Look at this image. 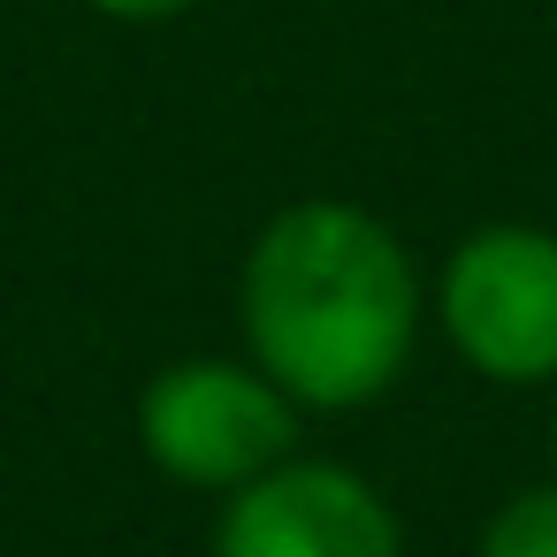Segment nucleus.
<instances>
[{
	"label": "nucleus",
	"instance_id": "1",
	"mask_svg": "<svg viewBox=\"0 0 557 557\" xmlns=\"http://www.w3.org/2000/svg\"><path fill=\"white\" fill-rule=\"evenodd\" d=\"M420 268L405 237L351 199H298L260 222L237 275L245 359L313 420L367 412L420 344Z\"/></svg>",
	"mask_w": 557,
	"mask_h": 557
},
{
	"label": "nucleus",
	"instance_id": "2",
	"mask_svg": "<svg viewBox=\"0 0 557 557\" xmlns=\"http://www.w3.org/2000/svg\"><path fill=\"white\" fill-rule=\"evenodd\" d=\"M138 450L176 488L237 496L268 466L298 458L306 412L252 359H176L138 389Z\"/></svg>",
	"mask_w": 557,
	"mask_h": 557
},
{
	"label": "nucleus",
	"instance_id": "3",
	"mask_svg": "<svg viewBox=\"0 0 557 557\" xmlns=\"http://www.w3.org/2000/svg\"><path fill=\"white\" fill-rule=\"evenodd\" d=\"M435 329L481 382H557V230L488 222L458 237L435 275Z\"/></svg>",
	"mask_w": 557,
	"mask_h": 557
},
{
	"label": "nucleus",
	"instance_id": "4",
	"mask_svg": "<svg viewBox=\"0 0 557 557\" xmlns=\"http://www.w3.org/2000/svg\"><path fill=\"white\" fill-rule=\"evenodd\" d=\"M214 557H405L389 496L336 458H283L222 496Z\"/></svg>",
	"mask_w": 557,
	"mask_h": 557
},
{
	"label": "nucleus",
	"instance_id": "5",
	"mask_svg": "<svg viewBox=\"0 0 557 557\" xmlns=\"http://www.w3.org/2000/svg\"><path fill=\"white\" fill-rule=\"evenodd\" d=\"M473 557H557V473L504 496L473 542Z\"/></svg>",
	"mask_w": 557,
	"mask_h": 557
},
{
	"label": "nucleus",
	"instance_id": "6",
	"mask_svg": "<svg viewBox=\"0 0 557 557\" xmlns=\"http://www.w3.org/2000/svg\"><path fill=\"white\" fill-rule=\"evenodd\" d=\"M85 9H100L115 24H169V16H191L199 0H85Z\"/></svg>",
	"mask_w": 557,
	"mask_h": 557
},
{
	"label": "nucleus",
	"instance_id": "7",
	"mask_svg": "<svg viewBox=\"0 0 557 557\" xmlns=\"http://www.w3.org/2000/svg\"><path fill=\"white\" fill-rule=\"evenodd\" d=\"M549 473H557V412H549Z\"/></svg>",
	"mask_w": 557,
	"mask_h": 557
}]
</instances>
